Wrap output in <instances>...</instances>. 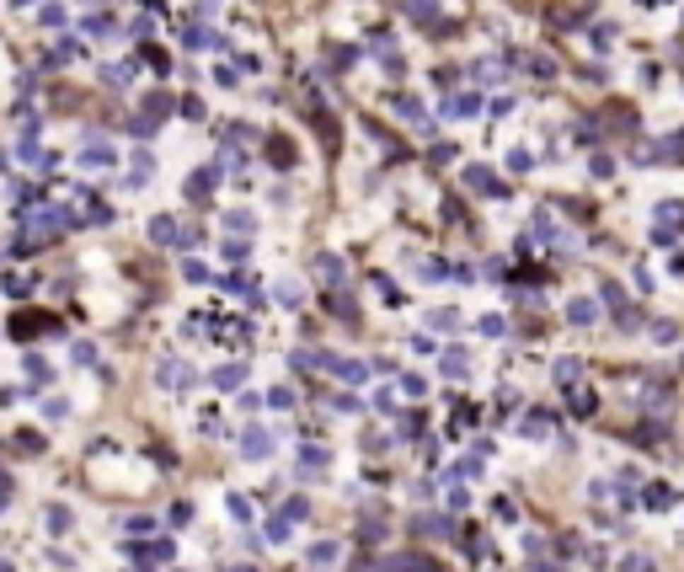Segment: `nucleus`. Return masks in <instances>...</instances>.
Listing matches in <instances>:
<instances>
[{
    "mask_svg": "<svg viewBox=\"0 0 684 572\" xmlns=\"http://www.w3.org/2000/svg\"><path fill=\"white\" fill-rule=\"evenodd\" d=\"M428 327H460V310H455V305H439V310H428Z\"/></svg>",
    "mask_w": 684,
    "mask_h": 572,
    "instance_id": "nucleus-24",
    "label": "nucleus"
},
{
    "mask_svg": "<svg viewBox=\"0 0 684 572\" xmlns=\"http://www.w3.org/2000/svg\"><path fill=\"white\" fill-rule=\"evenodd\" d=\"M508 166H514V171H529V166H535V156H529V150H514V156H508Z\"/></svg>",
    "mask_w": 684,
    "mask_h": 572,
    "instance_id": "nucleus-51",
    "label": "nucleus"
},
{
    "mask_svg": "<svg viewBox=\"0 0 684 572\" xmlns=\"http://www.w3.org/2000/svg\"><path fill=\"white\" fill-rule=\"evenodd\" d=\"M187 49H230V43H225V37H219V33H209V27H187Z\"/></svg>",
    "mask_w": 684,
    "mask_h": 572,
    "instance_id": "nucleus-11",
    "label": "nucleus"
},
{
    "mask_svg": "<svg viewBox=\"0 0 684 572\" xmlns=\"http://www.w3.org/2000/svg\"><path fill=\"white\" fill-rule=\"evenodd\" d=\"M278 513H284V519L294 524V519H305V513H311V503H305V498H289V503H284Z\"/></svg>",
    "mask_w": 684,
    "mask_h": 572,
    "instance_id": "nucleus-39",
    "label": "nucleus"
},
{
    "mask_svg": "<svg viewBox=\"0 0 684 572\" xmlns=\"http://www.w3.org/2000/svg\"><path fill=\"white\" fill-rule=\"evenodd\" d=\"M240 380H246V364H219L214 369V390H236Z\"/></svg>",
    "mask_w": 684,
    "mask_h": 572,
    "instance_id": "nucleus-14",
    "label": "nucleus"
},
{
    "mask_svg": "<svg viewBox=\"0 0 684 572\" xmlns=\"http://www.w3.org/2000/svg\"><path fill=\"white\" fill-rule=\"evenodd\" d=\"M470 75H476V81H497V75H503V64H492V59H481V64H470Z\"/></svg>",
    "mask_w": 684,
    "mask_h": 572,
    "instance_id": "nucleus-43",
    "label": "nucleus"
},
{
    "mask_svg": "<svg viewBox=\"0 0 684 572\" xmlns=\"http://www.w3.org/2000/svg\"><path fill=\"white\" fill-rule=\"evenodd\" d=\"M470 476H481V455H465V460L449 465V481H470Z\"/></svg>",
    "mask_w": 684,
    "mask_h": 572,
    "instance_id": "nucleus-18",
    "label": "nucleus"
},
{
    "mask_svg": "<svg viewBox=\"0 0 684 572\" xmlns=\"http://www.w3.org/2000/svg\"><path fill=\"white\" fill-rule=\"evenodd\" d=\"M337 556H342V546H337V540H315V546L305 551V561H311V567H332Z\"/></svg>",
    "mask_w": 684,
    "mask_h": 572,
    "instance_id": "nucleus-10",
    "label": "nucleus"
},
{
    "mask_svg": "<svg viewBox=\"0 0 684 572\" xmlns=\"http://www.w3.org/2000/svg\"><path fill=\"white\" fill-rule=\"evenodd\" d=\"M401 6H407V11L417 16V22H428V16H433V6H439V0H401Z\"/></svg>",
    "mask_w": 684,
    "mask_h": 572,
    "instance_id": "nucleus-42",
    "label": "nucleus"
},
{
    "mask_svg": "<svg viewBox=\"0 0 684 572\" xmlns=\"http://www.w3.org/2000/svg\"><path fill=\"white\" fill-rule=\"evenodd\" d=\"M556 380H562V385H572V380H577V358H562V364H556Z\"/></svg>",
    "mask_w": 684,
    "mask_h": 572,
    "instance_id": "nucleus-48",
    "label": "nucleus"
},
{
    "mask_svg": "<svg viewBox=\"0 0 684 572\" xmlns=\"http://www.w3.org/2000/svg\"><path fill=\"white\" fill-rule=\"evenodd\" d=\"M43 519H48V530H54V535H64V530L75 524V519H70V508H59V503H54V508H48Z\"/></svg>",
    "mask_w": 684,
    "mask_h": 572,
    "instance_id": "nucleus-30",
    "label": "nucleus"
},
{
    "mask_svg": "<svg viewBox=\"0 0 684 572\" xmlns=\"http://www.w3.org/2000/svg\"><path fill=\"white\" fill-rule=\"evenodd\" d=\"M267 407H278V412H289V407H294V390H289V385H273V390H267Z\"/></svg>",
    "mask_w": 684,
    "mask_h": 572,
    "instance_id": "nucleus-34",
    "label": "nucleus"
},
{
    "mask_svg": "<svg viewBox=\"0 0 684 572\" xmlns=\"http://www.w3.org/2000/svg\"><path fill=\"white\" fill-rule=\"evenodd\" d=\"M444 112H449V118H476V112H481V91H460V97H449Z\"/></svg>",
    "mask_w": 684,
    "mask_h": 572,
    "instance_id": "nucleus-9",
    "label": "nucleus"
},
{
    "mask_svg": "<svg viewBox=\"0 0 684 572\" xmlns=\"http://www.w3.org/2000/svg\"><path fill=\"white\" fill-rule=\"evenodd\" d=\"M225 508H230V519H236V524H252V503L240 498V492H230V498H225Z\"/></svg>",
    "mask_w": 684,
    "mask_h": 572,
    "instance_id": "nucleus-25",
    "label": "nucleus"
},
{
    "mask_svg": "<svg viewBox=\"0 0 684 572\" xmlns=\"http://www.w3.org/2000/svg\"><path fill=\"white\" fill-rule=\"evenodd\" d=\"M11 6H16V11H22V6H33V0H11Z\"/></svg>",
    "mask_w": 684,
    "mask_h": 572,
    "instance_id": "nucleus-54",
    "label": "nucleus"
},
{
    "mask_svg": "<svg viewBox=\"0 0 684 572\" xmlns=\"http://www.w3.org/2000/svg\"><path fill=\"white\" fill-rule=\"evenodd\" d=\"M417 279H422V284L449 279V262H444V257H428V262H417Z\"/></svg>",
    "mask_w": 684,
    "mask_h": 572,
    "instance_id": "nucleus-17",
    "label": "nucleus"
},
{
    "mask_svg": "<svg viewBox=\"0 0 684 572\" xmlns=\"http://www.w3.org/2000/svg\"><path fill=\"white\" fill-rule=\"evenodd\" d=\"M252 225H257V219L246 214V209H230V214H225V230H240V235H246Z\"/></svg>",
    "mask_w": 684,
    "mask_h": 572,
    "instance_id": "nucleus-33",
    "label": "nucleus"
},
{
    "mask_svg": "<svg viewBox=\"0 0 684 572\" xmlns=\"http://www.w3.org/2000/svg\"><path fill=\"white\" fill-rule=\"evenodd\" d=\"M476 332H481V337H503V316H481Z\"/></svg>",
    "mask_w": 684,
    "mask_h": 572,
    "instance_id": "nucleus-45",
    "label": "nucleus"
},
{
    "mask_svg": "<svg viewBox=\"0 0 684 572\" xmlns=\"http://www.w3.org/2000/svg\"><path fill=\"white\" fill-rule=\"evenodd\" d=\"M337 380H348V385H364V375H369V364H359V358H337V369H332Z\"/></svg>",
    "mask_w": 684,
    "mask_h": 572,
    "instance_id": "nucleus-15",
    "label": "nucleus"
},
{
    "mask_svg": "<svg viewBox=\"0 0 684 572\" xmlns=\"http://www.w3.org/2000/svg\"><path fill=\"white\" fill-rule=\"evenodd\" d=\"M112 160H118V150H112V145H86L81 150V166H112Z\"/></svg>",
    "mask_w": 684,
    "mask_h": 572,
    "instance_id": "nucleus-16",
    "label": "nucleus"
},
{
    "mask_svg": "<svg viewBox=\"0 0 684 572\" xmlns=\"http://www.w3.org/2000/svg\"><path fill=\"white\" fill-rule=\"evenodd\" d=\"M129 556L139 561V567H161V561H171V556H177V551H171L166 540H156V546H134Z\"/></svg>",
    "mask_w": 684,
    "mask_h": 572,
    "instance_id": "nucleus-8",
    "label": "nucleus"
},
{
    "mask_svg": "<svg viewBox=\"0 0 684 572\" xmlns=\"http://www.w3.org/2000/svg\"><path fill=\"white\" fill-rule=\"evenodd\" d=\"M267 540H273V546H284V540H289V519H284V513L267 519Z\"/></svg>",
    "mask_w": 684,
    "mask_h": 572,
    "instance_id": "nucleus-36",
    "label": "nucleus"
},
{
    "mask_svg": "<svg viewBox=\"0 0 684 572\" xmlns=\"http://www.w3.org/2000/svg\"><path fill=\"white\" fill-rule=\"evenodd\" d=\"M465 187L481 193V198H508V187L492 177V166H465Z\"/></svg>",
    "mask_w": 684,
    "mask_h": 572,
    "instance_id": "nucleus-1",
    "label": "nucleus"
},
{
    "mask_svg": "<svg viewBox=\"0 0 684 572\" xmlns=\"http://www.w3.org/2000/svg\"><path fill=\"white\" fill-rule=\"evenodd\" d=\"M86 33H91V37H102V33H112V16H108V11H96V16H91V22H86Z\"/></svg>",
    "mask_w": 684,
    "mask_h": 572,
    "instance_id": "nucleus-46",
    "label": "nucleus"
},
{
    "mask_svg": "<svg viewBox=\"0 0 684 572\" xmlns=\"http://www.w3.org/2000/svg\"><path fill=\"white\" fill-rule=\"evenodd\" d=\"M470 423H476V407H470V402H455V433H460V428H470Z\"/></svg>",
    "mask_w": 684,
    "mask_h": 572,
    "instance_id": "nucleus-40",
    "label": "nucleus"
},
{
    "mask_svg": "<svg viewBox=\"0 0 684 572\" xmlns=\"http://www.w3.org/2000/svg\"><path fill=\"white\" fill-rule=\"evenodd\" d=\"M417 535H455V524L439 519V513H428V519H417Z\"/></svg>",
    "mask_w": 684,
    "mask_h": 572,
    "instance_id": "nucleus-22",
    "label": "nucleus"
},
{
    "mask_svg": "<svg viewBox=\"0 0 684 572\" xmlns=\"http://www.w3.org/2000/svg\"><path fill=\"white\" fill-rule=\"evenodd\" d=\"M150 177H156V156H144V150H139V156H134V171L123 177V182H129V187H144Z\"/></svg>",
    "mask_w": 684,
    "mask_h": 572,
    "instance_id": "nucleus-12",
    "label": "nucleus"
},
{
    "mask_svg": "<svg viewBox=\"0 0 684 572\" xmlns=\"http://www.w3.org/2000/svg\"><path fill=\"white\" fill-rule=\"evenodd\" d=\"M658 561L647 556V551H631V556H620V572H652Z\"/></svg>",
    "mask_w": 684,
    "mask_h": 572,
    "instance_id": "nucleus-27",
    "label": "nucleus"
},
{
    "mask_svg": "<svg viewBox=\"0 0 684 572\" xmlns=\"http://www.w3.org/2000/svg\"><path fill=\"white\" fill-rule=\"evenodd\" d=\"M182 279H187V284H204V279H209V268H204V262H192V257H187V262H182Z\"/></svg>",
    "mask_w": 684,
    "mask_h": 572,
    "instance_id": "nucleus-44",
    "label": "nucleus"
},
{
    "mask_svg": "<svg viewBox=\"0 0 684 572\" xmlns=\"http://www.w3.org/2000/svg\"><path fill=\"white\" fill-rule=\"evenodd\" d=\"M567 321H572V327H589L593 321V300H572L567 305Z\"/></svg>",
    "mask_w": 684,
    "mask_h": 572,
    "instance_id": "nucleus-23",
    "label": "nucleus"
},
{
    "mask_svg": "<svg viewBox=\"0 0 684 572\" xmlns=\"http://www.w3.org/2000/svg\"><path fill=\"white\" fill-rule=\"evenodd\" d=\"M123 530H129V535H150L156 519H150V513H134V519H123Z\"/></svg>",
    "mask_w": 684,
    "mask_h": 572,
    "instance_id": "nucleus-38",
    "label": "nucleus"
},
{
    "mask_svg": "<svg viewBox=\"0 0 684 572\" xmlns=\"http://www.w3.org/2000/svg\"><path fill=\"white\" fill-rule=\"evenodd\" d=\"M390 107H396L401 118H422V102H417V97H407V91H396V97H390Z\"/></svg>",
    "mask_w": 684,
    "mask_h": 572,
    "instance_id": "nucleus-26",
    "label": "nucleus"
},
{
    "mask_svg": "<svg viewBox=\"0 0 684 572\" xmlns=\"http://www.w3.org/2000/svg\"><path fill=\"white\" fill-rule=\"evenodd\" d=\"M589 171H593V177H610L615 160H610V156H593V160H589Z\"/></svg>",
    "mask_w": 684,
    "mask_h": 572,
    "instance_id": "nucleus-52",
    "label": "nucleus"
},
{
    "mask_svg": "<svg viewBox=\"0 0 684 572\" xmlns=\"http://www.w3.org/2000/svg\"><path fill=\"white\" fill-rule=\"evenodd\" d=\"M177 235H182V225L171 214H156V219H150V241H156V246H177Z\"/></svg>",
    "mask_w": 684,
    "mask_h": 572,
    "instance_id": "nucleus-7",
    "label": "nucleus"
},
{
    "mask_svg": "<svg viewBox=\"0 0 684 572\" xmlns=\"http://www.w3.org/2000/svg\"><path fill=\"white\" fill-rule=\"evenodd\" d=\"M545 428H551V412H529L524 417V438H545Z\"/></svg>",
    "mask_w": 684,
    "mask_h": 572,
    "instance_id": "nucleus-28",
    "label": "nucleus"
},
{
    "mask_svg": "<svg viewBox=\"0 0 684 572\" xmlns=\"http://www.w3.org/2000/svg\"><path fill=\"white\" fill-rule=\"evenodd\" d=\"M214 182H219V166H198V171L187 177V187H182V193H187V198H209V193H214Z\"/></svg>",
    "mask_w": 684,
    "mask_h": 572,
    "instance_id": "nucleus-4",
    "label": "nucleus"
},
{
    "mask_svg": "<svg viewBox=\"0 0 684 572\" xmlns=\"http://www.w3.org/2000/svg\"><path fill=\"white\" fill-rule=\"evenodd\" d=\"M642 503H647V508H668L673 492H668V487H647V492H642Z\"/></svg>",
    "mask_w": 684,
    "mask_h": 572,
    "instance_id": "nucleus-37",
    "label": "nucleus"
},
{
    "mask_svg": "<svg viewBox=\"0 0 684 572\" xmlns=\"http://www.w3.org/2000/svg\"><path fill=\"white\" fill-rule=\"evenodd\" d=\"M342 273H348V268H342V257H332V252L315 257V279H321V284H337Z\"/></svg>",
    "mask_w": 684,
    "mask_h": 572,
    "instance_id": "nucleus-13",
    "label": "nucleus"
},
{
    "mask_svg": "<svg viewBox=\"0 0 684 572\" xmlns=\"http://www.w3.org/2000/svg\"><path fill=\"white\" fill-rule=\"evenodd\" d=\"M679 214H684V204H673V198H668V204H658V219H663V225H673Z\"/></svg>",
    "mask_w": 684,
    "mask_h": 572,
    "instance_id": "nucleus-49",
    "label": "nucleus"
},
{
    "mask_svg": "<svg viewBox=\"0 0 684 572\" xmlns=\"http://www.w3.org/2000/svg\"><path fill=\"white\" fill-rule=\"evenodd\" d=\"M267 160L273 166H294V145L289 139H267Z\"/></svg>",
    "mask_w": 684,
    "mask_h": 572,
    "instance_id": "nucleus-21",
    "label": "nucleus"
},
{
    "mask_svg": "<svg viewBox=\"0 0 684 572\" xmlns=\"http://www.w3.org/2000/svg\"><path fill=\"white\" fill-rule=\"evenodd\" d=\"M401 390H407L412 402H422V396H428V380L422 375H401Z\"/></svg>",
    "mask_w": 684,
    "mask_h": 572,
    "instance_id": "nucleus-35",
    "label": "nucleus"
},
{
    "mask_svg": "<svg viewBox=\"0 0 684 572\" xmlns=\"http://www.w3.org/2000/svg\"><path fill=\"white\" fill-rule=\"evenodd\" d=\"M102 81H108V86H129V81H134V59H129V64H112V70H102Z\"/></svg>",
    "mask_w": 684,
    "mask_h": 572,
    "instance_id": "nucleus-32",
    "label": "nucleus"
},
{
    "mask_svg": "<svg viewBox=\"0 0 684 572\" xmlns=\"http://www.w3.org/2000/svg\"><path fill=\"white\" fill-rule=\"evenodd\" d=\"M240 455H246V460H267V455H273V433H267V428H246Z\"/></svg>",
    "mask_w": 684,
    "mask_h": 572,
    "instance_id": "nucleus-3",
    "label": "nucleus"
},
{
    "mask_svg": "<svg viewBox=\"0 0 684 572\" xmlns=\"http://www.w3.org/2000/svg\"><path fill=\"white\" fill-rule=\"evenodd\" d=\"M43 27H64V6H43Z\"/></svg>",
    "mask_w": 684,
    "mask_h": 572,
    "instance_id": "nucleus-50",
    "label": "nucleus"
},
{
    "mask_svg": "<svg viewBox=\"0 0 684 572\" xmlns=\"http://www.w3.org/2000/svg\"><path fill=\"white\" fill-rule=\"evenodd\" d=\"M326 310H332V316H342V321H353V305L342 300V294H326Z\"/></svg>",
    "mask_w": 684,
    "mask_h": 572,
    "instance_id": "nucleus-41",
    "label": "nucleus"
},
{
    "mask_svg": "<svg viewBox=\"0 0 684 572\" xmlns=\"http://www.w3.org/2000/svg\"><path fill=\"white\" fill-rule=\"evenodd\" d=\"M465 369H470V358L460 354V348H449V354H444V375H449V380H460Z\"/></svg>",
    "mask_w": 684,
    "mask_h": 572,
    "instance_id": "nucleus-29",
    "label": "nucleus"
},
{
    "mask_svg": "<svg viewBox=\"0 0 684 572\" xmlns=\"http://www.w3.org/2000/svg\"><path fill=\"white\" fill-rule=\"evenodd\" d=\"M647 407H658V412H668V407H673V396H668L663 385H652V390H647Z\"/></svg>",
    "mask_w": 684,
    "mask_h": 572,
    "instance_id": "nucleus-47",
    "label": "nucleus"
},
{
    "mask_svg": "<svg viewBox=\"0 0 684 572\" xmlns=\"http://www.w3.org/2000/svg\"><path fill=\"white\" fill-rule=\"evenodd\" d=\"M144 64H150V70H161V75H166V54H161V49H144Z\"/></svg>",
    "mask_w": 684,
    "mask_h": 572,
    "instance_id": "nucleus-53",
    "label": "nucleus"
},
{
    "mask_svg": "<svg viewBox=\"0 0 684 572\" xmlns=\"http://www.w3.org/2000/svg\"><path fill=\"white\" fill-rule=\"evenodd\" d=\"M166 112H171V97H166V91H150V97H144V118H150V123L166 118Z\"/></svg>",
    "mask_w": 684,
    "mask_h": 572,
    "instance_id": "nucleus-20",
    "label": "nucleus"
},
{
    "mask_svg": "<svg viewBox=\"0 0 684 572\" xmlns=\"http://www.w3.org/2000/svg\"><path fill=\"white\" fill-rule=\"evenodd\" d=\"M192 380H198V375H192L182 358H161V369H156V385L161 390H182V385H192Z\"/></svg>",
    "mask_w": 684,
    "mask_h": 572,
    "instance_id": "nucleus-2",
    "label": "nucleus"
},
{
    "mask_svg": "<svg viewBox=\"0 0 684 572\" xmlns=\"http://www.w3.org/2000/svg\"><path fill=\"white\" fill-rule=\"evenodd\" d=\"M70 59H81V43H75V37H59L54 54H48V64H70Z\"/></svg>",
    "mask_w": 684,
    "mask_h": 572,
    "instance_id": "nucleus-19",
    "label": "nucleus"
},
{
    "mask_svg": "<svg viewBox=\"0 0 684 572\" xmlns=\"http://www.w3.org/2000/svg\"><path fill=\"white\" fill-rule=\"evenodd\" d=\"M294 465H300L305 476H315V471H326V465H332V455H326L321 444H300V455H294Z\"/></svg>",
    "mask_w": 684,
    "mask_h": 572,
    "instance_id": "nucleus-5",
    "label": "nucleus"
},
{
    "mask_svg": "<svg viewBox=\"0 0 684 572\" xmlns=\"http://www.w3.org/2000/svg\"><path fill=\"white\" fill-rule=\"evenodd\" d=\"M16 160H27V166H43V150H37V129H33V123H27V129H22V139H16Z\"/></svg>",
    "mask_w": 684,
    "mask_h": 572,
    "instance_id": "nucleus-6",
    "label": "nucleus"
},
{
    "mask_svg": "<svg viewBox=\"0 0 684 572\" xmlns=\"http://www.w3.org/2000/svg\"><path fill=\"white\" fill-rule=\"evenodd\" d=\"M593 407H599V402H593L589 390H583V385H572V412H577V417H593Z\"/></svg>",
    "mask_w": 684,
    "mask_h": 572,
    "instance_id": "nucleus-31",
    "label": "nucleus"
}]
</instances>
